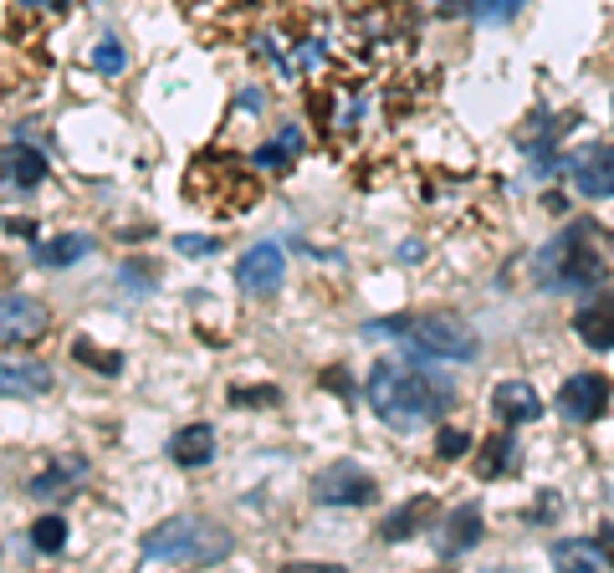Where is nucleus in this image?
Here are the masks:
<instances>
[{"label":"nucleus","mask_w":614,"mask_h":573,"mask_svg":"<svg viewBox=\"0 0 614 573\" xmlns=\"http://www.w3.org/2000/svg\"><path fill=\"white\" fill-rule=\"evenodd\" d=\"M456 390L445 384L441 374L425 369V359H400V364H374L369 374V404H374V415L394 430H415V425H431L451 410Z\"/></svg>","instance_id":"obj_1"},{"label":"nucleus","mask_w":614,"mask_h":573,"mask_svg":"<svg viewBox=\"0 0 614 573\" xmlns=\"http://www.w3.org/2000/svg\"><path fill=\"white\" fill-rule=\"evenodd\" d=\"M235 537L210 517H170L139 543L144 563H190V568H215L231 558Z\"/></svg>","instance_id":"obj_2"},{"label":"nucleus","mask_w":614,"mask_h":573,"mask_svg":"<svg viewBox=\"0 0 614 573\" xmlns=\"http://www.w3.org/2000/svg\"><path fill=\"white\" fill-rule=\"evenodd\" d=\"M369 333H394L405 343V359H425V364H471L476 359V333L456 318H380Z\"/></svg>","instance_id":"obj_3"},{"label":"nucleus","mask_w":614,"mask_h":573,"mask_svg":"<svg viewBox=\"0 0 614 573\" xmlns=\"http://www.w3.org/2000/svg\"><path fill=\"white\" fill-rule=\"evenodd\" d=\"M599 225L594 221H574L568 231L548 246V266H553V282L568 286V292H588V286L604 282V251H599Z\"/></svg>","instance_id":"obj_4"},{"label":"nucleus","mask_w":614,"mask_h":573,"mask_svg":"<svg viewBox=\"0 0 614 573\" xmlns=\"http://www.w3.org/2000/svg\"><path fill=\"white\" fill-rule=\"evenodd\" d=\"M374 496H380V482L359 461H333L313 476V502L323 507H369Z\"/></svg>","instance_id":"obj_5"},{"label":"nucleus","mask_w":614,"mask_h":573,"mask_svg":"<svg viewBox=\"0 0 614 573\" xmlns=\"http://www.w3.org/2000/svg\"><path fill=\"white\" fill-rule=\"evenodd\" d=\"M553 410H558L563 420H574V425L599 420L604 410H609V379H604V374H574V379H563V390H558V400H553Z\"/></svg>","instance_id":"obj_6"},{"label":"nucleus","mask_w":614,"mask_h":573,"mask_svg":"<svg viewBox=\"0 0 614 573\" xmlns=\"http://www.w3.org/2000/svg\"><path fill=\"white\" fill-rule=\"evenodd\" d=\"M52 313L41 297H26V292H0V343H36L47 333Z\"/></svg>","instance_id":"obj_7"},{"label":"nucleus","mask_w":614,"mask_h":573,"mask_svg":"<svg viewBox=\"0 0 614 573\" xmlns=\"http://www.w3.org/2000/svg\"><path fill=\"white\" fill-rule=\"evenodd\" d=\"M235 282H241V292H251V297L276 292V286L287 282V256H282V246H276V241L251 246L246 256L235 261Z\"/></svg>","instance_id":"obj_8"},{"label":"nucleus","mask_w":614,"mask_h":573,"mask_svg":"<svg viewBox=\"0 0 614 573\" xmlns=\"http://www.w3.org/2000/svg\"><path fill=\"white\" fill-rule=\"evenodd\" d=\"M52 390V369L41 359H5L0 364V400H36Z\"/></svg>","instance_id":"obj_9"},{"label":"nucleus","mask_w":614,"mask_h":573,"mask_svg":"<svg viewBox=\"0 0 614 573\" xmlns=\"http://www.w3.org/2000/svg\"><path fill=\"white\" fill-rule=\"evenodd\" d=\"M574 184L588 200H609L614 195V149H584L574 159Z\"/></svg>","instance_id":"obj_10"},{"label":"nucleus","mask_w":614,"mask_h":573,"mask_svg":"<svg viewBox=\"0 0 614 573\" xmlns=\"http://www.w3.org/2000/svg\"><path fill=\"white\" fill-rule=\"evenodd\" d=\"M476 543H482V512L476 507H456L441 522V533H435V553H441V558H461V553H471Z\"/></svg>","instance_id":"obj_11"},{"label":"nucleus","mask_w":614,"mask_h":573,"mask_svg":"<svg viewBox=\"0 0 614 573\" xmlns=\"http://www.w3.org/2000/svg\"><path fill=\"white\" fill-rule=\"evenodd\" d=\"M492 410H497V420L527 425V420L543 415V400H537V390L527 379H507V384H497V394H492Z\"/></svg>","instance_id":"obj_12"},{"label":"nucleus","mask_w":614,"mask_h":573,"mask_svg":"<svg viewBox=\"0 0 614 573\" xmlns=\"http://www.w3.org/2000/svg\"><path fill=\"white\" fill-rule=\"evenodd\" d=\"M0 180L16 184V190H36L47 180V159L31 149V143H11L5 154H0Z\"/></svg>","instance_id":"obj_13"},{"label":"nucleus","mask_w":614,"mask_h":573,"mask_svg":"<svg viewBox=\"0 0 614 573\" xmlns=\"http://www.w3.org/2000/svg\"><path fill=\"white\" fill-rule=\"evenodd\" d=\"M553 568H614L609 563V547L594 543V537H563L553 543Z\"/></svg>","instance_id":"obj_14"},{"label":"nucleus","mask_w":614,"mask_h":573,"mask_svg":"<svg viewBox=\"0 0 614 573\" xmlns=\"http://www.w3.org/2000/svg\"><path fill=\"white\" fill-rule=\"evenodd\" d=\"M170 456H174V466H205V461H215V430L210 425H184L180 435L170 441Z\"/></svg>","instance_id":"obj_15"},{"label":"nucleus","mask_w":614,"mask_h":573,"mask_svg":"<svg viewBox=\"0 0 614 573\" xmlns=\"http://www.w3.org/2000/svg\"><path fill=\"white\" fill-rule=\"evenodd\" d=\"M574 333L588 349H614V297H599L594 307H584L574 318Z\"/></svg>","instance_id":"obj_16"},{"label":"nucleus","mask_w":614,"mask_h":573,"mask_svg":"<svg viewBox=\"0 0 614 573\" xmlns=\"http://www.w3.org/2000/svg\"><path fill=\"white\" fill-rule=\"evenodd\" d=\"M425 517H431V496H410L405 507H394L390 517H384L380 537L384 543H405V537L415 533V522H425Z\"/></svg>","instance_id":"obj_17"},{"label":"nucleus","mask_w":614,"mask_h":573,"mask_svg":"<svg viewBox=\"0 0 614 573\" xmlns=\"http://www.w3.org/2000/svg\"><path fill=\"white\" fill-rule=\"evenodd\" d=\"M92 251L88 235H57V241H36V261L41 266H72Z\"/></svg>","instance_id":"obj_18"},{"label":"nucleus","mask_w":614,"mask_h":573,"mask_svg":"<svg viewBox=\"0 0 614 573\" xmlns=\"http://www.w3.org/2000/svg\"><path fill=\"white\" fill-rule=\"evenodd\" d=\"M82 471H88V461H67V466H52V471H41L26 492L36 496V502H52V496L72 492V476H82Z\"/></svg>","instance_id":"obj_19"},{"label":"nucleus","mask_w":614,"mask_h":573,"mask_svg":"<svg viewBox=\"0 0 614 573\" xmlns=\"http://www.w3.org/2000/svg\"><path fill=\"white\" fill-rule=\"evenodd\" d=\"M31 547H36V553H62L67 547V522L62 517H41L36 527H31Z\"/></svg>","instance_id":"obj_20"},{"label":"nucleus","mask_w":614,"mask_h":573,"mask_svg":"<svg viewBox=\"0 0 614 573\" xmlns=\"http://www.w3.org/2000/svg\"><path fill=\"white\" fill-rule=\"evenodd\" d=\"M523 5H527V0H476V5H471V16H476V21H486V26H507Z\"/></svg>","instance_id":"obj_21"},{"label":"nucleus","mask_w":614,"mask_h":573,"mask_svg":"<svg viewBox=\"0 0 614 573\" xmlns=\"http://www.w3.org/2000/svg\"><path fill=\"white\" fill-rule=\"evenodd\" d=\"M92 67H98L103 78H118V72L129 67V52H123V41H118V36H103V47L92 52Z\"/></svg>","instance_id":"obj_22"},{"label":"nucleus","mask_w":614,"mask_h":573,"mask_svg":"<svg viewBox=\"0 0 614 573\" xmlns=\"http://www.w3.org/2000/svg\"><path fill=\"white\" fill-rule=\"evenodd\" d=\"M72 353H78V359H88V369H98V374H118V369H123V353H113V349H108V353H98L88 339H78V343H72Z\"/></svg>","instance_id":"obj_23"},{"label":"nucleus","mask_w":614,"mask_h":573,"mask_svg":"<svg viewBox=\"0 0 614 573\" xmlns=\"http://www.w3.org/2000/svg\"><path fill=\"white\" fill-rule=\"evenodd\" d=\"M435 451H441L445 461H456V456H466V451H471V435H466V430H451V425H445L441 435H435Z\"/></svg>","instance_id":"obj_24"},{"label":"nucleus","mask_w":614,"mask_h":573,"mask_svg":"<svg viewBox=\"0 0 614 573\" xmlns=\"http://www.w3.org/2000/svg\"><path fill=\"white\" fill-rule=\"evenodd\" d=\"M231 400H235V404H246V410H262V404H276V400H282V390H272V384H262V390H246V384H235Z\"/></svg>","instance_id":"obj_25"},{"label":"nucleus","mask_w":614,"mask_h":573,"mask_svg":"<svg viewBox=\"0 0 614 573\" xmlns=\"http://www.w3.org/2000/svg\"><path fill=\"white\" fill-rule=\"evenodd\" d=\"M512 461H517V441H492V451H486L482 471H486V476H497V471L512 466Z\"/></svg>","instance_id":"obj_26"},{"label":"nucleus","mask_w":614,"mask_h":573,"mask_svg":"<svg viewBox=\"0 0 614 573\" xmlns=\"http://www.w3.org/2000/svg\"><path fill=\"white\" fill-rule=\"evenodd\" d=\"M287 149H282V139H276V143H266V149H262V154H256V164H262V170H282V164H287Z\"/></svg>","instance_id":"obj_27"},{"label":"nucleus","mask_w":614,"mask_h":573,"mask_svg":"<svg viewBox=\"0 0 614 573\" xmlns=\"http://www.w3.org/2000/svg\"><path fill=\"white\" fill-rule=\"evenodd\" d=\"M180 251H184V256H210L215 241H210V235H180Z\"/></svg>","instance_id":"obj_28"},{"label":"nucleus","mask_w":614,"mask_h":573,"mask_svg":"<svg viewBox=\"0 0 614 573\" xmlns=\"http://www.w3.org/2000/svg\"><path fill=\"white\" fill-rule=\"evenodd\" d=\"M323 384H328V390H338V394H349V390H353V384L338 374V369H333V374H323Z\"/></svg>","instance_id":"obj_29"},{"label":"nucleus","mask_w":614,"mask_h":573,"mask_svg":"<svg viewBox=\"0 0 614 573\" xmlns=\"http://www.w3.org/2000/svg\"><path fill=\"white\" fill-rule=\"evenodd\" d=\"M26 5H41V11H67V0H26Z\"/></svg>","instance_id":"obj_30"},{"label":"nucleus","mask_w":614,"mask_h":573,"mask_svg":"<svg viewBox=\"0 0 614 573\" xmlns=\"http://www.w3.org/2000/svg\"><path fill=\"white\" fill-rule=\"evenodd\" d=\"M599 543L609 547V563H614V527H604V533H599Z\"/></svg>","instance_id":"obj_31"}]
</instances>
